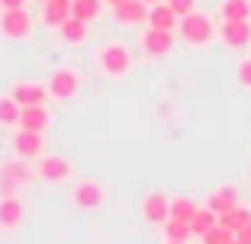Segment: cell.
<instances>
[{
    "mask_svg": "<svg viewBox=\"0 0 251 244\" xmlns=\"http://www.w3.org/2000/svg\"><path fill=\"white\" fill-rule=\"evenodd\" d=\"M71 16H77V20H84V22H94L97 16H100V0H74Z\"/></svg>",
    "mask_w": 251,
    "mask_h": 244,
    "instance_id": "obj_26",
    "label": "cell"
},
{
    "mask_svg": "<svg viewBox=\"0 0 251 244\" xmlns=\"http://www.w3.org/2000/svg\"><path fill=\"white\" fill-rule=\"evenodd\" d=\"M206 206L213 209L216 215L232 212V209L238 206V190H235V186H219L216 193H209V202H206Z\"/></svg>",
    "mask_w": 251,
    "mask_h": 244,
    "instance_id": "obj_18",
    "label": "cell"
},
{
    "mask_svg": "<svg viewBox=\"0 0 251 244\" xmlns=\"http://www.w3.org/2000/svg\"><path fill=\"white\" fill-rule=\"evenodd\" d=\"M29 177H32V167L26 164V157H20V161H7L3 167H0V196L16 193V186L29 183Z\"/></svg>",
    "mask_w": 251,
    "mask_h": 244,
    "instance_id": "obj_3",
    "label": "cell"
},
{
    "mask_svg": "<svg viewBox=\"0 0 251 244\" xmlns=\"http://www.w3.org/2000/svg\"><path fill=\"white\" fill-rule=\"evenodd\" d=\"M49 110L45 106H23V116H20V129L26 132H45L49 129Z\"/></svg>",
    "mask_w": 251,
    "mask_h": 244,
    "instance_id": "obj_17",
    "label": "cell"
},
{
    "mask_svg": "<svg viewBox=\"0 0 251 244\" xmlns=\"http://www.w3.org/2000/svg\"><path fill=\"white\" fill-rule=\"evenodd\" d=\"M235 241H238V244H251V225H245V228L238 231V235H235Z\"/></svg>",
    "mask_w": 251,
    "mask_h": 244,
    "instance_id": "obj_31",
    "label": "cell"
},
{
    "mask_svg": "<svg viewBox=\"0 0 251 244\" xmlns=\"http://www.w3.org/2000/svg\"><path fill=\"white\" fill-rule=\"evenodd\" d=\"M148 26L151 29H168V32H174L180 26V16L171 10V3L164 0V3H155V7L148 10Z\"/></svg>",
    "mask_w": 251,
    "mask_h": 244,
    "instance_id": "obj_16",
    "label": "cell"
},
{
    "mask_svg": "<svg viewBox=\"0 0 251 244\" xmlns=\"http://www.w3.org/2000/svg\"><path fill=\"white\" fill-rule=\"evenodd\" d=\"M219 225H226L229 231H235V235H238L245 225H251V212H248L245 206H235L232 212H222V215H219Z\"/></svg>",
    "mask_w": 251,
    "mask_h": 244,
    "instance_id": "obj_22",
    "label": "cell"
},
{
    "mask_svg": "<svg viewBox=\"0 0 251 244\" xmlns=\"http://www.w3.org/2000/svg\"><path fill=\"white\" fill-rule=\"evenodd\" d=\"M106 3H110V7H119V3H126V0H106Z\"/></svg>",
    "mask_w": 251,
    "mask_h": 244,
    "instance_id": "obj_32",
    "label": "cell"
},
{
    "mask_svg": "<svg viewBox=\"0 0 251 244\" xmlns=\"http://www.w3.org/2000/svg\"><path fill=\"white\" fill-rule=\"evenodd\" d=\"M10 96H13L20 106H45L49 87H45V84H32V81H16L13 87H10Z\"/></svg>",
    "mask_w": 251,
    "mask_h": 244,
    "instance_id": "obj_9",
    "label": "cell"
},
{
    "mask_svg": "<svg viewBox=\"0 0 251 244\" xmlns=\"http://www.w3.org/2000/svg\"><path fill=\"white\" fill-rule=\"evenodd\" d=\"M97 65H100V71H103L106 77H126L129 67H132V55H129L126 45L110 42V45H103V48L97 52Z\"/></svg>",
    "mask_w": 251,
    "mask_h": 244,
    "instance_id": "obj_1",
    "label": "cell"
},
{
    "mask_svg": "<svg viewBox=\"0 0 251 244\" xmlns=\"http://www.w3.org/2000/svg\"><path fill=\"white\" fill-rule=\"evenodd\" d=\"M229 241H235V231H229L226 225H216L213 231L203 235V244H229Z\"/></svg>",
    "mask_w": 251,
    "mask_h": 244,
    "instance_id": "obj_27",
    "label": "cell"
},
{
    "mask_svg": "<svg viewBox=\"0 0 251 244\" xmlns=\"http://www.w3.org/2000/svg\"><path fill=\"white\" fill-rule=\"evenodd\" d=\"M0 10H26V0H0Z\"/></svg>",
    "mask_w": 251,
    "mask_h": 244,
    "instance_id": "obj_30",
    "label": "cell"
},
{
    "mask_svg": "<svg viewBox=\"0 0 251 244\" xmlns=\"http://www.w3.org/2000/svg\"><path fill=\"white\" fill-rule=\"evenodd\" d=\"M71 7H74V0H49V3H42V22L52 26V29H61V22L71 20Z\"/></svg>",
    "mask_w": 251,
    "mask_h": 244,
    "instance_id": "obj_15",
    "label": "cell"
},
{
    "mask_svg": "<svg viewBox=\"0 0 251 244\" xmlns=\"http://www.w3.org/2000/svg\"><path fill=\"white\" fill-rule=\"evenodd\" d=\"M161 228H164V238H168V241H190V235H193L190 222H180V219H168Z\"/></svg>",
    "mask_w": 251,
    "mask_h": 244,
    "instance_id": "obj_25",
    "label": "cell"
},
{
    "mask_svg": "<svg viewBox=\"0 0 251 244\" xmlns=\"http://www.w3.org/2000/svg\"><path fill=\"white\" fill-rule=\"evenodd\" d=\"M106 200L103 186L97 183V180H77V183L71 186V202L77 209H84V212H90V209H100Z\"/></svg>",
    "mask_w": 251,
    "mask_h": 244,
    "instance_id": "obj_4",
    "label": "cell"
},
{
    "mask_svg": "<svg viewBox=\"0 0 251 244\" xmlns=\"http://www.w3.org/2000/svg\"><path fill=\"white\" fill-rule=\"evenodd\" d=\"M23 215H26V209H23V202H20L16 193L0 196V231H13L16 225L23 222Z\"/></svg>",
    "mask_w": 251,
    "mask_h": 244,
    "instance_id": "obj_12",
    "label": "cell"
},
{
    "mask_svg": "<svg viewBox=\"0 0 251 244\" xmlns=\"http://www.w3.org/2000/svg\"><path fill=\"white\" fill-rule=\"evenodd\" d=\"M168 244H187V241H168Z\"/></svg>",
    "mask_w": 251,
    "mask_h": 244,
    "instance_id": "obj_34",
    "label": "cell"
},
{
    "mask_svg": "<svg viewBox=\"0 0 251 244\" xmlns=\"http://www.w3.org/2000/svg\"><path fill=\"white\" fill-rule=\"evenodd\" d=\"M61 39H65L68 45H81V42H87V32H90V22H84V20H77V16H71L68 22H61Z\"/></svg>",
    "mask_w": 251,
    "mask_h": 244,
    "instance_id": "obj_20",
    "label": "cell"
},
{
    "mask_svg": "<svg viewBox=\"0 0 251 244\" xmlns=\"http://www.w3.org/2000/svg\"><path fill=\"white\" fill-rule=\"evenodd\" d=\"M142 48H145L151 58H164V55L174 48V32H168V29H151V26H148V32L142 36Z\"/></svg>",
    "mask_w": 251,
    "mask_h": 244,
    "instance_id": "obj_11",
    "label": "cell"
},
{
    "mask_svg": "<svg viewBox=\"0 0 251 244\" xmlns=\"http://www.w3.org/2000/svg\"><path fill=\"white\" fill-rule=\"evenodd\" d=\"M229 244H238V241H229Z\"/></svg>",
    "mask_w": 251,
    "mask_h": 244,
    "instance_id": "obj_36",
    "label": "cell"
},
{
    "mask_svg": "<svg viewBox=\"0 0 251 244\" xmlns=\"http://www.w3.org/2000/svg\"><path fill=\"white\" fill-rule=\"evenodd\" d=\"M216 225H219V215H216L209 206H203V209H197V215H193L190 228H193V235H197V238H203L206 231H213Z\"/></svg>",
    "mask_w": 251,
    "mask_h": 244,
    "instance_id": "obj_21",
    "label": "cell"
},
{
    "mask_svg": "<svg viewBox=\"0 0 251 244\" xmlns=\"http://www.w3.org/2000/svg\"><path fill=\"white\" fill-rule=\"evenodd\" d=\"M36 174L42 180H49V183H61V180H68L74 174L71 161L68 157H58V155H42L36 164Z\"/></svg>",
    "mask_w": 251,
    "mask_h": 244,
    "instance_id": "obj_7",
    "label": "cell"
},
{
    "mask_svg": "<svg viewBox=\"0 0 251 244\" xmlns=\"http://www.w3.org/2000/svg\"><path fill=\"white\" fill-rule=\"evenodd\" d=\"M45 87H49V96H55V100H71L81 90V77L74 74L71 67H58V71H52Z\"/></svg>",
    "mask_w": 251,
    "mask_h": 244,
    "instance_id": "obj_5",
    "label": "cell"
},
{
    "mask_svg": "<svg viewBox=\"0 0 251 244\" xmlns=\"http://www.w3.org/2000/svg\"><path fill=\"white\" fill-rule=\"evenodd\" d=\"M197 202L187 200V196H177V200H171V219H180V222H193V215H197Z\"/></svg>",
    "mask_w": 251,
    "mask_h": 244,
    "instance_id": "obj_24",
    "label": "cell"
},
{
    "mask_svg": "<svg viewBox=\"0 0 251 244\" xmlns=\"http://www.w3.org/2000/svg\"><path fill=\"white\" fill-rule=\"evenodd\" d=\"M219 16L226 22L251 20V0H222V3H219Z\"/></svg>",
    "mask_w": 251,
    "mask_h": 244,
    "instance_id": "obj_19",
    "label": "cell"
},
{
    "mask_svg": "<svg viewBox=\"0 0 251 244\" xmlns=\"http://www.w3.org/2000/svg\"><path fill=\"white\" fill-rule=\"evenodd\" d=\"M39 3H49V0H39Z\"/></svg>",
    "mask_w": 251,
    "mask_h": 244,
    "instance_id": "obj_35",
    "label": "cell"
},
{
    "mask_svg": "<svg viewBox=\"0 0 251 244\" xmlns=\"http://www.w3.org/2000/svg\"><path fill=\"white\" fill-rule=\"evenodd\" d=\"M177 32H180V39H184L187 45H206V42H213L216 26H213V20H209L206 13H190V16L180 20Z\"/></svg>",
    "mask_w": 251,
    "mask_h": 244,
    "instance_id": "obj_2",
    "label": "cell"
},
{
    "mask_svg": "<svg viewBox=\"0 0 251 244\" xmlns=\"http://www.w3.org/2000/svg\"><path fill=\"white\" fill-rule=\"evenodd\" d=\"M20 116H23V106L13 96H0V126H20Z\"/></svg>",
    "mask_w": 251,
    "mask_h": 244,
    "instance_id": "obj_23",
    "label": "cell"
},
{
    "mask_svg": "<svg viewBox=\"0 0 251 244\" xmlns=\"http://www.w3.org/2000/svg\"><path fill=\"white\" fill-rule=\"evenodd\" d=\"M171 3V10L184 20V16H190V13H197V0H168Z\"/></svg>",
    "mask_w": 251,
    "mask_h": 244,
    "instance_id": "obj_28",
    "label": "cell"
},
{
    "mask_svg": "<svg viewBox=\"0 0 251 244\" xmlns=\"http://www.w3.org/2000/svg\"><path fill=\"white\" fill-rule=\"evenodd\" d=\"M116 10V22H123V26H139V22H148V3L145 0H126V3H119Z\"/></svg>",
    "mask_w": 251,
    "mask_h": 244,
    "instance_id": "obj_14",
    "label": "cell"
},
{
    "mask_svg": "<svg viewBox=\"0 0 251 244\" xmlns=\"http://www.w3.org/2000/svg\"><path fill=\"white\" fill-rule=\"evenodd\" d=\"M219 36L229 48H245V45H251V20H245V22H226L222 20Z\"/></svg>",
    "mask_w": 251,
    "mask_h": 244,
    "instance_id": "obj_13",
    "label": "cell"
},
{
    "mask_svg": "<svg viewBox=\"0 0 251 244\" xmlns=\"http://www.w3.org/2000/svg\"><path fill=\"white\" fill-rule=\"evenodd\" d=\"M42 132H26V129H20V132L13 135V151L16 157H26V161H32V157H42Z\"/></svg>",
    "mask_w": 251,
    "mask_h": 244,
    "instance_id": "obj_10",
    "label": "cell"
},
{
    "mask_svg": "<svg viewBox=\"0 0 251 244\" xmlns=\"http://www.w3.org/2000/svg\"><path fill=\"white\" fill-rule=\"evenodd\" d=\"M145 3H148V7H155V3H164V0H145Z\"/></svg>",
    "mask_w": 251,
    "mask_h": 244,
    "instance_id": "obj_33",
    "label": "cell"
},
{
    "mask_svg": "<svg viewBox=\"0 0 251 244\" xmlns=\"http://www.w3.org/2000/svg\"><path fill=\"white\" fill-rule=\"evenodd\" d=\"M142 215H145L148 225H164L171 219V200L164 196L161 190L148 193L145 200H142Z\"/></svg>",
    "mask_w": 251,
    "mask_h": 244,
    "instance_id": "obj_8",
    "label": "cell"
},
{
    "mask_svg": "<svg viewBox=\"0 0 251 244\" xmlns=\"http://www.w3.org/2000/svg\"><path fill=\"white\" fill-rule=\"evenodd\" d=\"M0 32L7 39H26L32 32V16L26 10H0Z\"/></svg>",
    "mask_w": 251,
    "mask_h": 244,
    "instance_id": "obj_6",
    "label": "cell"
},
{
    "mask_svg": "<svg viewBox=\"0 0 251 244\" xmlns=\"http://www.w3.org/2000/svg\"><path fill=\"white\" fill-rule=\"evenodd\" d=\"M238 84H242L245 90H251V58H245L242 65H238Z\"/></svg>",
    "mask_w": 251,
    "mask_h": 244,
    "instance_id": "obj_29",
    "label": "cell"
}]
</instances>
